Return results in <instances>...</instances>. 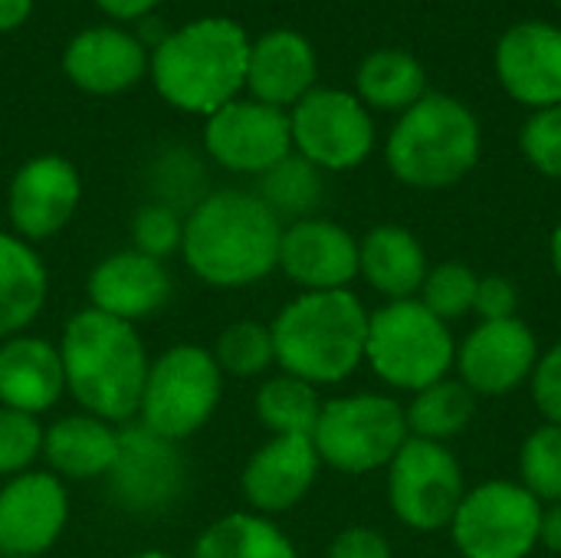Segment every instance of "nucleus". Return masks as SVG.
Instances as JSON below:
<instances>
[{
	"instance_id": "obj_1",
	"label": "nucleus",
	"mask_w": 561,
	"mask_h": 558,
	"mask_svg": "<svg viewBox=\"0 0 561 558\" xmlns=\"http://www.w3.org/2000/svg\"><path fill=\"white\" fill-rule=\"evenodd\" d=\"M283 227L256 191H210L184 214V266L214 289L253 286L279 266Z\"/></svg>"
},
{
	"instance_id": "obj_2",
	"label": "nucleus",
	"mask_w": 561,
	"mask_h": 558,
	"mask_svg": "<svg viewBox=\"0 0 561 558\" xmlns=\"http://www.w3.org/2000/svg\"><path fill=\"white\" fill-rule=\"evenodd\" d=\"M56 345L66 391L85 414L108 424H131L138 418L151 358L131 322L85 306L69 316Z\"/></svg>"
},
{
	"instance_id": "obj_3",
	"label": "nucleus",
	"mask_w": 561,
	"mask_h": 558,
	"mask_svg": "<svg viewBox=\"0 0 561 558\" xmlns=\"http://www.w3.org/2000/svg\"><path fill=\"white\" fill-rule=\"evenodd\" d=\"M250 36L230 16H197L154 43L148 72L158 95L187 115H214L247 89Z\"/></svg>"
},
{
	"instance_id": "obj_4",
	"label": "nucleus",
	"mask_w": 561,
	"mask_h": 558,
	"mask_svg": "<svg viewBox=\"0 0 561 558\" xmlns=\"http://www.w3.org/2000/svg\"><path fill=\"white\" fill-rule=\"evenodd\" d=\"M276 365L309 385H339L365 362L368 312L348 289L299 293L270 326Z\"/></svg>"
},
{
	"instance_id": "obj_5",
	"label": "nucleus",
	"mask_w": 561,
	"mask_h": 558,
	"mask_svg": "<svg viewBox=\"0 0 561 558\" xmlns=\"http://www.w3.org/2000/svg\"><path fill=\"white\" fill-rule=\"evenodd\" d=\"M480 122L447 92H427L388 135V168L398 181L421 191L450 187L480 161Z\"/></svg>"
},
{
	"instance_id": "obj_6",
	"label": "nucleus",
	"mask_w": 561,
	"mask_h": 558,
	"mask_svg": "<svg viewBox=\"0 0 561 558\" xmlns=\"http://www.w3.org/2000/svg\"><path fill=\"white\" fill-rule=\"evenodd\" d=\"M220 398L224 372L214 352L197 342H181L151 358L135 424L181 444L210 424Z\"/></svg>"
},
{
	"instance_id": "obj_7",
	"label": "nucleus",
	"mask_w": 561,
	"mask_h": 558,
	"mask_svg": "<svg viewBox=\"0 0 561 558\" xmlns=\"http://www.w3.org/2000/svg\"><path fill=\"white\" fill-rule=\"evenodd\" d=\"M365 362L381 382L401 391H424L447 378L457 345L421 299H398L368 316Z\"/></svg>"
},
{
	"instance_id": "obj_8",
	"label": "nucleus",
	"mask_w": 561,
	"mask_h": 558,
	"mask_svg": "<svg viewBox=\"0 0 561 558\" xmlns=\"http://www.w3.org/2000/svg\"><path fill=\"white\" fill-rule=\"evenodd\" d=\"M408 441V414L385 395H348L322 405L312 447L322 464L342 474H371L394 460Z\"/></svg>"
},
{
	"instance_id": "obj_9",
	"label": "nucleus",
	"mask_w": 561,
	"mask_h": 558,
	"mask_svg": "<svg viewBox=\"0 0 561 558\" xmlns=\"http://www.w3.org/2000/svg\"><path fill=\"white\" fill-rule=\"evenodd\" d=\"M539 500L510 480L470 490L450 520L454 546L463 558H526L539 546Z\"/></svg>"
},
{
	"instance_id": "obj_10",
	"label": "nucleus",
	"mask_w": 561,
	"mask_h": 558,
	"mask_svg": "<svg viewBox=\"0 0 561 558\" xmlns=\"http://www.w3.org/2000/svg\"><path fill=\"white\" fill-rule=\"evenodd\" d=\"M293 151L319 171H352L375 148L368 105L345 89L316 86L289 112Z\"/></svg>"
},
{
	"instance_id": "obj_11",
	"label": "nucleus",
	"mask_w": 561,
	"mask_h": 558,
	"mask_svg": "<svg viewBox=\"0 0 561 558\" xmlns=\"http://www.w3.org/2000/svg\"><path fill=\"white\" fill-rule=\"evenodd\" d=\"M388 497L404 526L417 533L444 529L467 497L463 470L444 444L408 437L388 464Z\"/></svg>"
},
{
	"instance_id": "obj_12",
	"label": "nucleus",
	"mask_w": 561,
	"mask_h": 558,
	"mask_svg": "<svg viewBox=\"0 0 561 558\" xmlns=\"http://www.w3.org/2000/svg\"><path fill=\"white\" fill-rule=\"evenodd\" d=\"M105 480L112 500L125 513L154 516L181 500L187 460L174 441H164L141 424H125L118 434V457Z\"/></svg>"
},
{
	"instance_id": "obj_13",
	"label": "nucleus",
	"mask_w": 561,
	"mask_h": 558,
	"mask_svg": "<svg viewBox=\"0 0 561 558\" xmlns=\"http://www.w3.org/2000/svg\"><path fill=\"white\" fill-rule=\"evenodd\" d=\"M207 158L233 174H266L293 155L289 112L256 99H233L204 122Z\"/></svg>"
},
{
	"instance_id": "obj_14",
	"label": "nucleus",
	"mask_w": 561,
	"mask_h": 558,
	"mask_svg": "<svg viewBox=\"0 0 561 558\" xmlns=\"http://www.w3.org/2000/svg\"><path fill=\"white\" fill-rule=\"evenodd\" d=\"M69 523L66 483L49 470H26L0 487V556L43 558Z\"/></svg>"
},
{
	"instance_id": "obj_15",
	"label": "nucleus",
	"mask_w": 561,
	"mask_h": 558,
	"mask_svg": "<svg viewBox=\"0 0 561 558\" xmlns=\"http://www.w3.org/2000/svg\"><path fill=\"white\" fill-rule=\"evenodd\" d=\"M82 204V178L62 155H36L23 161L7 191L13 234L26 243L56 237Z\"/></svg>"
},
{
	"instance_id": "obj_16",
	"label": "nucleus",
	"mask_w": 561,
	"mask_h": 558,
	"mask_svg": "<svg viewBox=\"0 0 561 558\" xmlns=\"http://www.w3.org/2000/svg\"><path fill=\"white\" fill-rule=\"evenodd\" d=\"M276 270L306 293L345 289L358 276V240L325 217L293 220L283 227Z\"/></svg>"
},
{
	"instance_id": "obj_17",
	"label": "nucleus",
	"mask_w": 561,
	"mask_h": 558,
	"mask_svg": "<svg viewBox=\"0 0 561 558\" xmlns=\"http://www.w3.org/2000/svg\"><path fill=\"white\" fill-rule=\"evenodd\" d=\"M496 76L503 89L529 105H561V30L542 20L510 26L496 43Z\"/></svg>"
},
{
	"instance_id": "obj_18",
	"label": "nucleus",
	"mask_w": 561,
	"mask_h": 558,
	"mask_svg": "<svg viewBox=\"0 0 561 558\" xmlns=\"http://www.w3.org/2000/svg\"><path fill=\"white\" fill-rule=\"evenodd\" d=\"M460 378L473 395H506L539 365V345L523 319L480 322L457 352Z\"/></svg>"
},
{
	"instance_id": "obj_19",
	"label": "nucleus",
	"mask_w": 561,
	"mask_h": 558,
	"mask_svg": "<svg viewBox=\"0 0 561 558\" xmlns=\"http://www.w3.org/2000/svg\"><path fill=\"white\" fill-rule=\"evenodd\" d=\"M85 293H89L92 309L135 326L168 306L174 283L161 260L145 257L128 247V250H115L102 257L92 266L85 280Z\"/></svg>"
},
{
	"instance_id": "obj_20",
	"label": "nucleus",
	"mask_w": 561,
	"mask_h": 558,
	"mask_svg": "<svg viewBox=\"0 0 561 558\" xmlns=\"http://www.w3.org/2000/svg\"><path fill=\"white\" fill-rule=\"evenodd\" d=\"M319 467L322 460L312 447V437H270L250 454L240 477L250 513L276 516L299 506L316 487Z\"/></svg>"
},
{
	"instance_id": "obj_21",
	"label": "nucleus",
	"mask_w": 561,
	"mask_h": 558,
	"mask_svg": "<svg viewBox=\"0 0 561 558\" xmlns=\"http://www.w3.org/2000/svg\"><path fill=\"white\" fill-rule=\"evenodd\" d=\"M62 72L89 95H118L148 72V49L122 26H89L66 43Z\"/></svg>"
},
{
	"instance_id": "obj_22",
	"label": "nucleus",
	"mask_w": 561,
	"mask_h": 558,
	"mask_svg": "<svg viewBox=\"0 0 561 558\" xmlns=\"http://www.w3.org/2000/svg\"><path fill=\"white\" fill-rule=\"evenodd\" d=\"M316 76H319V56L302 33L270 30L250 39V56H247L250 99L286 112L316 89Z\"/></svg>"
},
{
	"instance_id": "obj_23",
	"label": "nucleus",
	"mask_w": 561,
	"mask_h": 558,
	"mask_svg": "<svg viewBox=\"0 0 561 558\" xmlns=\"http://www.w3.org/2000/svg\"><path fill=\"white\" fill-rule=\"evenodd\" d=\"M66 395L59 345L20 332L0 342V405L23 414H46Z\"/></svg>"
},
{
	"instance_id": "obj_24",
	"label": "nucleus",
	"mask_w": 561,
	"mask_h": 558,
	"mask_svg": "<svg viewBox=\"0 0 561 558\" xmlns=\"http://www.w3.org/2000/svg\"><path fill=\"white\" fill-rule=\"evenodd\" d=\"M118 434L122 428L95 414H66L43 428V460L49 464V474H56L62 483L105 480L118 457Z\"/></svg>"
},
{
	"instance_id": "obj_25",
	"label": "nucleus",
	"mask_w": 561,
	"mask_h": 558,
	"mask_svg": "<svg viewBox=\"0 0 561 558\" xmlns=\"http://www.w3.org/2000/svg\"><path fill=\"white\" fill-rule=\"evenodd\" d=\"M358 273L375 293L388 296L391 303L414 299L427 276V257L411 230L385 224L358 243Z\"/></svg>"
},
{
	"instance_id": "obj_26",
	"label": "nucleus",
	"mask_w": 561,
	"mask_h": 558,
	"mask_svg": "<svg viewBox=\"0 0 561 558\" xmlns=\"http://www.w3.org/2000/svg\"><path fill=\"white\" fill-rule=\"evenodd\" d=\"M49 273L33 243L0 230V342L26 332L46 306Z\"/></svg>"
},
{
	"instance_id": "obj_27",
	"label": "nucleus",
	"mask_w": 561,
	"mask_h": 558,
	"mask_svg": "<svg viewBox=\"0 0 561 558\" xmlns=\"http://www.w3.org/2000/svg\"><path fill=\"white\" fill-rule=\"evenodd\" d=\"M187 558H299V553L270 516L227 513L197 536Z\"/></svg>"
},
{
	"instance_id": "obj_28",
	"label": "nucleus",
	"mask_w": 561,
	"mask_h": 558,
	"mask_svg": "<svg viewBox=\"0 0 561 558\" xmlns=\"http://www.w3.org/2000/svg\"><path fill=\"white\" fill-rule=\"evenodd\" d=\"M358 99L381 112H408L427 95L424 66L404 49H375L362 59L355 76Z\"/></svg>"
},
{
	"instance_id": "obj_29",
	"label": "nucleus",
	"mask_w": 561,
	"mask_h": 558,
	"mask_svg": "<svg viewBox=\"0 0 561 558\" xmlns=\"http://www.w3.org/2000/svg\"><path fill=\"white\" fill-rule=\"evenodd\" d=\"M253 411L273 437H312L316 421L322 414V401L316 385L283 372L260 385Z\"/></svg>"
},
{
	"instance_id": "obj_30",
	"label": "nucleus",
	"mask_w": 561,
	"mask_h": 558,
	"mask_svg": "<svg viewBox=\"0 0 561 558\" xmlns=\"http://www.w3.org/2000/svg\"><path fill=\"white\" fill-rule=\"evenodd\" d=\"M477 411V398L463 382H437L424 391H417V398L411 401L408 414V431L421 441H434L444 444L450 437H457L460 431H467V424L473 421Z\"/></svg>"
},
{
	"instance_id": "obj_31",
	"label": "nucleus",
	"mask_w": 561,
	"mask_h": 558,
	"mask_svg": "<svg viewBox=\"0 0 561 558\" xmlns=\"http://www.w3.org/2000/svg\"><path fill=\"white\" fill-rule=\"evenodd\" d=\"M256 194L279 220H306L322 204V171L293 151L266 174H260Z\"/></svg>"
},
{
	"instance_id": "obj_32",
	"label": "nucleus",
	"mask_w": 561,
	"mask_h": 558,
	"mask_svg": "<svg viewBox=\"0 0 561 558\" xmlns=\"http://www.w3.org/2000/svg\"><path fill=\"white\" fill-rule=\"evenodd\" d=\"M220 372L230 378H260L276 365V349H273V332L270 326L256 319H237L230 322L220 335L217 345L210 349Z\"/></svg>"
},
{
	"instance_id": "obj_33",
	"label": "nucleus",
	"mask_w": 561,
	"mask_h": 558,
	"mask_svg": "<svg viewBox=\"0 0 561 558\" xmlns=\"http://www.w3.org/2000/svg\"><path fill=\"white\" fill-rule=\"evenodd\" d=\"M477 286H480V276H477L467 263L447 260V263L427 270V276H424V283H421V303H424L440 322H454V319L473 312Z\"/></svg>"
},
{
	"instance_id": "obj_34",
	"label": "nucleus",
	"mask_w": 561,
	"mask_h": 558,
	"mask_svg": "<svg viewBox=\"0 0 561 558\" xmlns=\"http://www.w3.org/2000/svg\"><path fill=\"white\" fill-rule=\"evenodd\" d=\"M523 487L542 500V503H561V428L546 424L529 434L519 457Z\"/></svg>"
},
{
	"instance_id": "obj_35",
	"label": "nucleus",
	"mask_w": 561,
	"mask_h": 558,
	"mask_svg": "<svg viewBox=\"0 0 561 558\" xmlns=\"http://www.w3.org/2000/svg\"><path fill=\"white\" fill-rule=\"evenodd\" d=\"M39 457H43L39 418L0 405V477L10 480L16 474H26Z\"/></svg>"
},
{
	"instance_id": "obj_36",
	"label": "nucleus",
	"mask_w": 561,
	"mask_h": 558,
	"mask_svg": "<svg viewBox=\"0 0 561 558\" xmlns=\"http://www.w3.org/2000/svg\"><path fill=\"white\" fill-rule=\"evenodd\" d=\"M181 240H184V217L168 204L148 201L131 217V250L145 257L164 263L171 253H181Z\"/></svg>"
},
{
	"instance_id": "obj_37",
	"label": "nucleus",
	"mask_w": 561,
	"mask_h": 558,
	"mask_svg": "<svg viewBox=\"0 0 561 558\" xmlns=\"http://www.w3.org/2000/svg\"><path fill=\"white\" fill-rule=\"evenodd\" d=\"M519 145L536 171L561 181V105L533 112V118L523 125Z\"/></svg>"
},
{
	"instance_id": "obj_38",
	"label": "nucleus",
	"mask_w": 561,
	"mask_h": 558,
	"mask_svg": "<svg viewBox=\"0 0 561 558\" xmlns=\"http://www.w3.org/2000/svg\"><path fill=\"white\" fill-rule=\"evenodd\" d=\"M533 398L549 424L561 428V342L539 358L533 372Z\"/></svg>"
},
{
	"instance_id": "obj_39",
	"label": "nucleus",
	"mask_w": 561,
	"mask_h": 558,
	"mask_svg": "<svg viewBox=\"0 0 561 558\" xmlns=\"http://www.w3.org/2000/svg\"><path fill=\"white\" fill-rule=\"evenodd\" d=\"M519 309V293L506 276H483L477 286V299H473V312L483 322H503V319H516Z\"/></svg>"
},
{
	"instance_id": "obj_40",
	"label": "nucleus",
	"mask_w": 561,
	"mask_h": 558,
	"mask_svg": "<svg viewBox=\"0 0 561 558\" xmlns=\"http://www.w3.org/2000/svg\"><path fill=\"white\" fill-rule=\"evenodd\" d=\"M325 558H391V546L381 533L368 526H352L332 539Z\"/></svg>"
},
{
	"instance_id": "obj_41",
	"label": "nucleus",
	"mask_w": 561,
	"mask_h": 558,
	"mask_svg": "<svg viewBox=\"0 0 561 558\" xmlns=\"http://www.w3.org/2000/svg\"><path fill=\"white\" fill-rule=\"evenodd\" d=\"M161 0H95V7L122 23H131V20H145Z\"/></svg>"
},
{
	"instance_id": "obj_42",
	"label": "nucleus",
	"mask_w": 561,
	"mask_h": 558,
	"mask_svg": "<svg viewBox=\"0 0 561 558\" xmlns=\"http://www.w3.org/2000/svg\"><path fill=\"white\" fill-rule=\"evenodd\" d=\"M33 13V0H0V33L23 26Z\"/></svg>"
},
{
	"instance_id": "obj_43",
	"label": "nucleus",
	"mask_w": 561,
	"mask_h": 558,
	"mask_svg": "<svg viewBox=\"0 0 561 558\" xmlns=\"http://www.w3.org/2000/svg\"><path fill=\"white\" fill-rule=\"evenodd\" d=\"M539 543L561 556V503H556L552 510L542 513V529H539Z\"/></svg>"
},
{
	"instance_id": "obj_44",
	"label": "nucleus",
	"mask_w": 561,
	"mask_h": 558,
	"mask_svg": "<svg viewBox=\"0 0 561 558\" xmlns=\"http://www.w3.org/2000/svg\"><path fill=\"white\" fill-rule=\"evenodd\" d=\"M552 266H556V273H559L561 280V220L559 227H556V234H552Z\"/></svg>"
},
{
	"instance_id": "obj_45",
	"label": "nucleus",
	"mask_w": 561,
	"mask_h": 558,
	"mask_svg": "<svg viewBox=\"0 0 561 558\" xmlns=\"http://www.w3.org/2000/svg\"><path fill=\"white\" fill-rule=\"evenodd\" d=\"M125 558H178L171 556V553H164V549H141V553H131V556Z\"/></svg>"
},
{
	"instance_id": "obj_46",
	"label": "nucleus",
	"mask_w": 561,
	"mask_h": 558,
	"mask_svg": "<svg viewBox=\"0 0 561 558\" xmlns=\"http://www.w3.org/2000/svg\"><path fill=\"white\" fill-rule=\"evenodd\" d=\"M3 558H20V556H3Z\"/></svg>"
},
{
	"instance_id": "obj_47",
	"label": "nucleus",
	"mask_w": 561,
	"mask_h": 558,
	"mask_svg": "<svg viewBox=\"0 0 561 558\" xmlns=\"http://www.w3.org/2000/svg\"><path fill=\"white\" fill-rule=\"evenodd\" d=\"M559 10H561V0H559Z\"/></svg>"
},
{
	"instance_id": "obj_48",
	"label": "nucleus",
	"mask_w": 561,
	"mask_h": 558,
	"mask_svg": "<svg viewBox=\"0 0 561 558\" xmlns=\"http://www.w3.org/2000/svg\"><path fill=\"white\" fill-rule=\"evenodd\" d=\"M0 558H3V556H0Z\"/></svg>"
}]
</instances>
